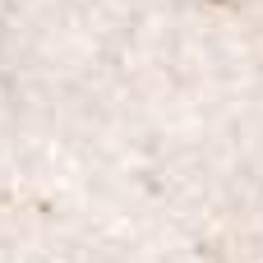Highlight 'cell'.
Returning <instances> with one entry per match:
<instances>
[]
</instances>
